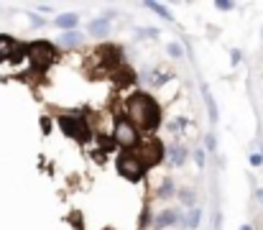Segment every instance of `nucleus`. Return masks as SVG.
<instances>
[{
	"mask_svg": "<svg viewBox=\"0 0 263 230\" xmlns=\"http://www.w3.org/2000/svg\"><path fill=\"white\" fill-rule=\"evenodd\" d=\"M59 126H62V131H64L67 136H72L74 141H87L89 138V126H87V120H82V118L62 115V118H59Z\"/></svg>",
	"mask_w": 263,
	"mask_h": 230,
	"instance_id": "20e7f679",
	"label": "nucleus"
},
{
	"mask_svg": "<svg viewBox=\"0 0 263 230\" xmlns=\"http://www.w3.org/2000/svg\"><path fill=\"white\" fill-rule=\"evenodd\" d=\"M194 161H197V166H204V153L197 151V153H194Z\"/></svg>",
	"mask_w": 263,
	"mask_h": 230,
	"instance_id": "aec40b11",
	"label": "nucleus"
},
{
	"mask_svg": "<svg viewBox=\"0 0 263 230\" xmlns=\"http://www.w3.org/2000/svg\"><path fill=\"white\" fill-rule=\"evenodd\" d=\"M172 192H174V184H172V179H166L164 187L159 189V197H166V194H172Z\"/></svg>",
	"mask_w": 263,
	"mask_h": 230,
	"instance_id": "dca6fc26",
	"label": "nucleus"
},
{
	"mask_svg": "<svg viewBox=\"0 0 263 230\" xmlns=\"http://www.w3.org/2000/svg\"><path fill=\"white\" fill-rule=\"evenodd\" d=\"M159 31L156 28H141V36H156Z\"/></svg>",
	"mask_w": 263,
	"mask_h": 230,
	"instance_id": "4be33fe9",
	"label": "nucleus"
},
{
	"mask_svg": "<svg viewBox=\"0 0 263 230\" xmlns=\"http://www.w3.org/2000/svg\"><path fill=\"white\" fill-rule=\"evenodd\" d=\"M125 113H128V120L138 128V133H154L159 126H161V108L154 97L143 95V92H136L128 97L125 102Z\"/></svg>",
	"mask_w": 263,
	"mask_h": 230,
	"instance_id": "f257e3e1",
	"label": "nucleus"
},
{
	"mask_svg": "<svg viewBox=\"0 0 263 230\" xmlns=\"http://www.w3.org/2000/svg\"><path fill=\"white\" fill-rule=\"evenodd\" d=\"M176 220H179V213H176V210H164V213L156 218V228L166 230V228H172V225H176Z\"/></svg>",
	"mask_w": 263,
	"mask_h": 230,
	"instance_id": "1a4fd4ad",
	"label": "nucleus"
},
{
	"mask_svg": "<svg viewBox=\"0 0 263 230\" xmlns=\"http://www.w3.org/2000/svg\"><path fill=\"white\" fill-rule=\"evenodd\" d=\"M258 197H261V200H263V189H258Z\"/></svg>",
	"mask_w": 263,
	"mask_h": 230,
	"instance_id": "b1692460",
	"label": "nucleus"
},
{
	"mask_svg": "<svg viewBox=\"0 0 263 230\" xmlns=\"http://www.w3.org/2000/svg\"><path fill=\"white\" fill-rule=\"evenodd\" d=\"M59 41H62L64 46H77V44L82 41V33H77V31H67V33H64Z\"/></svg>",
	"mask_w": 263,
	"mask_h": 230,
	"instance_id": "4468645a",
	"label": "nucleus"
},
{
	"mask_svg": "<svg viewBox=\"0 0 263 230\" xmlns=\"http://www.w3.org/2000/svg\"><path fill=\"white\" fill-rule=\"evenodd\" d=\"M166 156H169V164H172V166H181L184 158H186V149H184L181 144H169Z\"/></svg>",
	"mask_w": 263,
	"mask_h": 230,
	"instance_id": "6e6552de",
	"label": "nucleus"
},
{
	"mask_svg": "<svg viewBox=\"0 0 263 230\" xmlns=\"http://www.w3.org/2000/svg\"><path fill=\"white\" fill-rule=\"evenodd\" d=\"M199 218H202V213H199V207H192V210H189V213H186V218H184V225H186V228H197V225H199Z\"/></svg>",
	"mask_w": 263,
	"mask_h": 230,
	"instance_id": "ddd939ff",
	"label": "nucleus"
},
{
	"mask_svg": "<svg viewBox=\"0 0 263 230\" xmlns=\"http://www.w3.org/2000/svg\"><path fill=\"white\" fill-rule=\"evenodd\" d=\"M169 54H172L174 59H181V57H184V51H181L179 44H169Z\"/></svg>",
	"mask_w": 263,
	"mask_h": 230,
	"instance_id": "f3484780",
	"label": "nucleus"
},
{
	"mask_svg": "<svg viewBox=\"0 0 263 230\" xmlns=\"http://www.w3.org/2000/svg\"><path fill=\"white\" fill-rule=\"evenodd\" d=\"M240 230H251V225H243V228H240Z\"/></svg>",
	"mask_w": 263,
	"mask_h": 230,
	"instance_id": "5701e85b",
	"label": "nucleus"
},
{
	"mask_svg": "<svg viewBox=\"0 0 263 230\" xmlns=\"http://www.w3.org/2000/svg\"><path fill=\"white\" fill-rule=\"evenodd\" d=\"M202 95H204V105H207V113H210V123H217V105H215V100H212L210 90H207V87H202Z\"/></svg>",
	"mask_w": 263,
	"mask_h": 230,
	"instance_id": "9b49d317",
	"label": "nucleus"
},
{
	"mask_svg": "<svg viewBox=\"0 0 263 230\" xmlns=\"http://www.w3.org/2000/svg\"><path fill=\"white\" fill-rule=\"evenodd\" d=\"M112 138H115V144H120V146H125V149H136V146L141 144V133H138V128H136L128 118H118V120H115V133H112Z\"/></svg>",
	"mask_w": 263,
	"mask_h": 230,
	"instance_id": "7ed1b4c3",
	"label": "nucleus"
},
{
	"mask_svg": "<svg viewBox=\"0 0 263 230\" xmlns=\"http://www.w3.org/2000/svg\"><path fill=\"white\" fill-rule=\"evenodd\" d=\"M54 23H57L59 28H67V31H72V28H74V26L80 23V18H77L74 13H67V15H59V18H57Z\"/></svg>",
	"mask_w": 263,
	"mask_h": 230,
	"instance_id": "f8f14e48",
	"label": "nucleus"
},
{
	"mask_svg": "<svg viewBox=\"0 0 263 230\" xmlns=\"http://www.w3.org/2000/svg\"><path fill=\"white\" fill-rule=\"evenodd\" d=\"M87 31L92 36H105V33L110 31V21H107V18H97V21L87 23Z\"/></svg>",
	"mask_w": 263,
	"mask_h": 230,
	"instance_id": "9d476101",
	"label": "nucleus"
},
{
	"mask_svg": "<svg viewBox=\"0 0 263 230\" xmlns=\"http://www.w3.org/2000/svg\"><path fill=\"white\" fill-rule=\"evenodd\" d=\"M164 156H166V146H164L159 138H151V141L143 144V156H141V158L146 161V166H156V164H161Z\"/></svg>",
	"mask_w": 263,
	"mask_h": 230,
	"instance_id": "423d86ee",
	"label": "nucleus"
},
{
	"mask_svg": "<svg viewBox=\"0 0 263 230\" xmlns=\"http://www.w3.org/2000/svg\"><path fill=\"white\" fill-rule=\"evenodd\" d=\"M26 54H28V59H31L36 67H49V64L57 59L51 44H46V41H33V44L26 49Z\"/></svg>",
	"mask_w": 263,
	"mask_h": 230,
	"instance_id": "39448f33",
	"label": "nucleus"
},
{
	"mask_svg": "<svg viewBox=\"0 0 263 230\" xmlns=\"http://www.w3.org/2000/svg\"><path fill=\"white\" fill-rule=\"evenodd\" d=\"M115 164H118L120 176H125L128 182H141L143 174H146V169H148L141 156H136V153H130V151H123L115 158Z\"/></svg>",
	"mask_w": 263,
	"mask_h": 230,
	"instance_id": "f03ea898",
	"label": "nucleus"
},
{
	"mask_svg": "<svg viewBox=\"0 0 263 230\" xmlns=\"http://www.w3.org/2000/svg\"><path fill=\"white\" fill-rule=\"evenodd\" d=\"M21 57V49L15 46V41L10 36H3L0 33V59H10V62H18Z\"/></svg>",
	"mask_w": 263,
	"mask_h": 230,
	"instance_id": "0eeeda50",
	"label": "nucleus"
},
{
	"mask_svg": "<svg viewBox=\"0 0 263 230\" xmlns=\"http://www.w3.org/2000/svg\"><path fill=\"white\" fill-rule=\"evenodd\" d=\"M204 146H207L210 151H215V146H217V144H215V136H207V138H204Z\"/></svg>",
	"mask_w": 263,
	"mask_h": 230,
	"instance_id": "6ab92c4d",
	"label": "nucleus"
},
{
	"mask_svg": "<svg viewBox=\"0 0 263 230\" xmlns=\"http://www.w3.org/2000/svg\"><path fill=\"white\" fill-rule=\"evenodd\" d=\"M215 5H217L220 10H233V8H235L233 3H215Z\"/></svg>",
	"mask_w": 263,
	"mask_h": 230,
	"instance_id": "412c9836",
	"label": "nucleus"
},
{
	"mask_svg": "<svg viewBox=\"0 0 263 230\" xmlns=\"http://www.w3.org/2000/svg\"><path fill=\"white\" fill-rule=\"evenodd\" d=\"M146 8H148V10H154V13H159L161 18H166V21H172V13H169V10H166V8H164L161 3H146Z\"/></svg>",
	"mask_w": 263,
	"mask_h": 230,
	"instance_id": "2eb2a0df",
	"label": "nucleus"
},
{
	"mask_svg": "<svg viewBox=\"0 0 263 230\" xmlns=\"http://www.w3.org/2000/svg\"><path fill=\"white\" fill-rule=\"evenodd\" d=\"M263 164V153H251V166H261Z\"/></svg>",
	"mask_w": 263,
	"mask_h": 230,
	"instance_id": "a211bd4d",
	"label": "nucleus"
}]
</instances>
